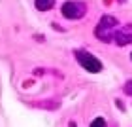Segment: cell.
<instances>
[{
    "label": "cell",
    "mask_w": 132,
    "mask_h": 127,
    "mask_svg": "<svg viewBox=\"0 0 132 127\" xmlns=\"http://www.w3.org/2000/svg\"><path fill=\"white\" fill-rule=\"evenodd\" d=\"M119 31V21L113 15H102V19L98 21L96 29H94V36L100 42H111L115 40V34Z\"/></svg>",
    "instance_id": "6da1fadb"
},
{
    "label": "cell",
    "mask_w": 132,
    "mask_h": 127,
    "mask_svg": "<svg viewBox=\"0 0 132 127\" xmlns=\"http://www.w3.org/2000/svg\"><path fill=\"white\" fill-rule=\"evenodd\" d=\"M76 59H77V63H79L87 72H93V74L102 72V63L93 55V53H89L85 50H77L76 51Z\"/></svg>",
    "instance_id": "7a4b0ae2"
},
{
    "label": "cell",
    "mask_w": 132,
    "mask_h": 127,
    "mask_svg": "<svg viewBox=\"0 0 132 127\" xmlns=\"http://www.w3.org/2000/svg\"><path fill=\"white\" fill-rule=\"evenodd\" d=\"M62 15L66 19H81L83 15L87 13V6L85 2H77V0H68V2L62 4Z\"/></svg>",
    "instance_id": "3957f363"
},
{
    "label": "cell",
    "mask_w": 132,
    "mask_h": 127,
    "mask_svg": "<svg viewBox=\"0 0 132 127\" xmlns=\"http://www.w3.org/2000/svg\"><path fill=\"white\" fill-rule=\"evenodd\" d=\"M115 42H117V46H128L130 42H132V23H128V25H125V27H119V31L115 34Z\"/></svg>",
    "instance_id": "277c9868"
},
{
    "label": "cell",
    "mask_w": 132,
    "mask_h": 127,
    "mask_svg": "<svg viewBox=\"0 0 132 127\" xmlns=\"http://www.w3.org/2000/svg\"><path fill=\"white\" fill-rule=\"evenodd\" d=\"M34 6H36L38 11H47V10H51L53 6H55V0H36Z\"/></svg>",
    "instance_id": "5b68a950"
},
{
    "label": "cell",
    "mask_w": 132,
    "mask_h": 127,
    "mask_svg": "<svg viewBox=\"0 0 132 127\" xmlns=\"http://www.w3.org/2000/svg\"><path fill=\"white\" fill-rule=\"evenodd\" d=\"M91 127H108L104 118H94V122L91 123Z\"/></svg>",
    "instance_id": "8992f818"
},
{
    "label": "cell",
    "mask_w": 132,
    "mask_h": 127,
    "mask_svg": "<svg viewBox=\"0 0 132 127\" xmlns=\"http://www.w3.org/2000/svg\"><path fill=\"white\" fill-rule=\"evenodd\" d=\"M125 93H127V95H132V80H128L127 83H125Z\"/></svg>",
    "instance_id": "52a82bcc"
},
{
    "label": "cell",
    "mask_w": 132,
    "mask_h": 127,
    "mask_svg": "<svg viewBox=\"0 0 132 127\" xmlns=\"http://www.w3.org/2000/svg\"><path fill=\"white\" fill-rule=\"evenodd\" d=\"M70 127H76V123H74V122H70Z\"/></svg>",
    "instance_id": "ba28073f"
},
{
    "label": "cell",
    "mask_w": 132,
    "mask_h": 127,
    "mask_svg": "<svg viewBox=\"0 0 132 127\" xmlns=\"http://www.w3.org/2000/svg\"><path fill=\"white\" fill-rule=\"evenodd\" d=\"M130 57H132V55H130Z\"/></svg>",
    "instance_id": "9c48e42d"
}]
</instances>
